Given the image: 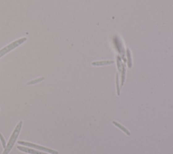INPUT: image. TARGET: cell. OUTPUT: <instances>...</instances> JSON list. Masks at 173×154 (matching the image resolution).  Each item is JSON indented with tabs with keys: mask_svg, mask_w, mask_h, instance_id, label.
Instances as JSON below:
<instances>
[{
	"mask_svg": "<svg viewBox=\"0 0 173 154\" xmlns=\"http://www.w3.org/2000/svg\"><path fill=\"white\" fill-rule=\"evenodd\" d=\"M18 143H19V145H23V146L28 147V148L40 150V151L44 152L45 153H49V154H59L58 152L56 151V150L52 149H49V148H45V147H43V146H41V145H37V144L32 143L24 141H18Z\"/></svg>",
	"mask_w": 173,
	"mask_h": 154,
	"instance_id": "7a4b0ae2",
	"label": "cell"
},
{
	"mask_svg": "<svg viewBox=\"0 0 173 154\" xmlns=\"http://www.w3.org/2000/svg\"><path fill=\"white\" fill-rule=\"evenodd\" d=\"M114 61H102V62H93V66H104V65H109L113 64Z\"/></svg>",
	"mask_w": 173,
	"mask_h": 154,
	"instance_id": "8992f818",
	"label": "cell"
},
{
	"mask_svg": "<svg viewBox=\"0 0 173 154\" xmlns=\"http://www.w3.org/2000/svg\"><path fill=\"white\" fill-rule=\"evenodd\" d=\"M127 58H128V65L129 68H131L132 66V62H131V53L130 51L128 49L127 51Z\"/></svg>",
	"mask_w": 173,
	"mask_h": 154,
	"instance_id": "9c48e42d",
	"label": "cell"
},
{
	"mask_svg": "<svg viewBox=\"0 0 173 154\" xmlns=\"http://www.w3.org/2000/svg\"><path fill=\"white\" fill-rule=\"evenodd\" d=\"M116 83L117 94H118V95H120V87H119V82H118V73H116Z\"/></svg>",
	"mask_w": 173,
	"mask_h": 154,
	"instance_id": "30bf717a",
	"label": "cell"
},
{
	"mask_svg": "<svg viewBox=\"0 0 173 154\" xmlns=\"http://www.w3.org/2000/svg\"><path fill=\"white\" fill-rule=\"evenodd\" d=\"M113 124H114L115 126H116V127H118V128H120V130H122V131H124V133L127 134V135H131V133H130L129 132V130H128L127 128H126L124 126H123L122 125H121L120 124H119V123H118V122H116V121H113Z\"/></svg>",
	"mask_w": 173,
	"mask_h": 154,
	"instance_id": "5b68a950",
	"label": "cell"
},
{
	"mask_svg": "<svg viewBox=\"0 0 173 154\" xmlns=\"http://www.w3.org/2000/svg\"><path fill=\"white\" fill-rule=\"evenodd\" d=\"M125 65L122 66V76H121V85L122 86L124 85V79H125Z\"/></svg>",
	"mask_w": 173,
	"mask_h": 154,
	"instance_id": "ba28073f",
	"label": "cell"
},
{
	"mask_svg": "<svg viewBox=\"0 0 173 154\" xmlns=\"http://www.w3.org/2000/svg\"><path fill=\"white\" fill-rule=\"evenodd\" d=\"M17 149L20 150V151L27 153L28 154H49L48 153L45 152H39L38 150H36L35 149L33 148H28V147H24V146H20V145H18L17 146Z\"/></svg>",
	"mask_w": 173,
	"mask_h": 154,
	"instance_id": "277c9868",
	"label": "cell"
},
{
	"mask_svg": "<svg viewBox=\"0 0 173 154\" xmlns=\"http://www.w3.org/2000/svg\"><path fill=\"white\" fill-rule=\"evenodd\" d=\"M117 65H118V71L121 72L122 69H121V65H120V58L118 56L117 58Z\"/></svg>",
	"mask_w": 173,
	"mask_h": 154,
	"instance_id": "7c38bea8",
	"label": "cell"
},
{
	"mask_svg": "<svg viewBox=\"0 0 173 154\" xmlns=\"http://www.w3.org/2000/svg\"><path fill=\"white\" fill-rule=\"evenodd\" d=\"M0 141H1V142H2V144L3 149H5L6 147V140H5L4 137H3V136L1 133H0Z\"/></svg>",
	"mask_w": 173,
	"mask_h": 154,
	"instance_id": "8fae6325",
	"label": "cell"
},
{
	"mask_svg": "<svg viewBox=\"0 0 173 154\" xmlns=\"http://www.w3.org/2000/svg\"><path fill=\"white\" fill-rule=\"evenodd\" d=\"M44 80V77H41V78H39V79H36L33 80H31V81L30 82H28L27 83V85H35V84H37L38 83H40L41 81H43V80Z\"/></svg>",
	"mask_w": 173,
	"mask_h": 154,
	"instance_id": "52a82bcc",
	"label": "cell"
},
{
	"mask_svg": "<svg viewBox=\"0 0 173 154\" xmlns=\"http://www.w3.org/2000/svg\"><path fill=\"white\" fill-rule=\"evenodd\" d=\"M26 41H27L26 37L21 38V39H19L18 40H16V41H14V42L9 44L8 45H7V46L3 47V48H2V49H0V58L3 57V56H5L6 54H7L8 52H10V51H11L12 50L16 48L17 47L20 46V45H22V44L24 43Z\"/></svg>",
	"mask_w": 173,
	"mask_h": 154,
	"instance_id": "3957f363",
	"label": "cell"
},
{
	"mask_svg": "<svg viewBox=\"0 0 173 154\" xmlns=\"http://www.w3.org/2000/svg\"><path fill=\"white\" fill-rule=\"evenodd\" d=\"M23 121H20V122L18 123L15 128H14L13 133L9 139L8 144L6 145V148L4 149V150H3L2 154H9L11 150H12L14 144L16 143V141L17 140L18 137H19V136L20 133L22 129V126H23Z\"/></svg>",
	"mask_w": 173,
	"mask_h": 154,
	"instance_id": "6da1fadb",
	"label": "cell"
}]
</instances>
